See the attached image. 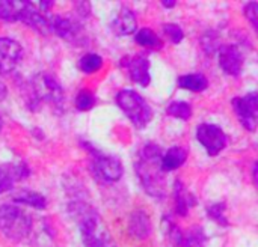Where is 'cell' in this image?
I'll return each mask as SVG.
<instances>
[{"instance_id":"cell-1","label":"cell","mask_w":258,"mask_h":247,"mask_svg":"<svg viewBox=\"0 0 258 247\" xmlns=\"http://www.w3.org/2000/svg\"><path fill=\"white\" fill-rule=\"evenodd\" d=\"M162 155L159 145L145 143L136 161V174L145 192L154 198H165L166 195V172L162 169Z\"/></svg>"},{"instance_id":"cell-2","label":"cell","mask_w":258,"mask_h":247,"mask_svg":"<svg viewBox=\"0 0 258 247\" xmlns=\"http://www.w3.org/2000/svg\"><path fill=\"white\" fill-rule=\"evenodd\" d=\"M116 103L119 109L127 115L136 128H144L153 119V110L148 103L135 91L125 89L116 95Z\"/></svg>"},{"instance_id":"cell-3","label":"cell","mask_w":258,"mask_h":247,"mask_svg":"<svg viewBox=\"0 0 258 247\" xmlns=\"http://www.w3.org/2000/svg\"><path fill=\"white\" fill-rule=\"evenodd\" d=\"M32 220L30 217L14 205L0 207V231L14 241H21L30 232Z\"/></svg>"},{"instance_id":"cell-4","label":"cell","mask_w":258,"mask_h":247,"mask_svg":"<svg viewBox=\"0 0 258 247\" xmlns=\"http://www.w3.org/2000/svg\"><path fill=\"white\" fill-rule=\"evenodd\" d=\"M32 89H33L36 100L48 104L57 113L62 112L65 95H63V89L60 83L56 80L54 75L48 72H38L32 78Z\"/></svg>"},{"instance_id":"cell-5","label":"cell","mask_w":258,"mask_h":247,"mask_svg":"<svg viewBox=\"0 0 258 247\" xmlns=\"http://www.w3.org/2000/svg\"><path fill=\"white\" fill-rule=\"evenodd\" d=\"M233 110L237 115L240 124L249 130L254 131L257 128L258 119V95L257 92H251L246 97H236L231 101Z\"/></svg>"},{"instance_id":"cell-6","label":"cell","mask_w":258,"mask_h":247,"mask_svg":"<svg viewBox=\"0 0 258 247\" xmlns=\"http://www.w3.org/2000/svg\"><path fill=\"white\" fill-rule=\"evenodd\" d=\"M53 5V2H24L21 14H20V21H23L24 24L36 29L41 33H47L48 30V20L45 12L48 11V8Z\"/></svg>"},{"instance_id":"cell-7","label":"cell","mask_w":258,"mask_h":247,"mask_svg":"<svg viewBox=\"0 0 258 247\" xmlns=\"http://www.w3.org/2000/svg\"><path fill=\"white\" fill-rule=\"evenodd\" d=\"M197 139L206 148L209 155H218L227 146V136L224 130L215 124H201L197 128Z\"/></svg>"},{"instance_id":"cell-8","label":"cell","mask_w":258,"mask_h":247,"mask_svg":"<svg viewBox=\"0 0 258 247\" xmlns=\"http://www.w3.org/2000/svg\"><path fill=\"white\" fill-rule=\"evenodd\" d=\"M168 223V237L177 247H204L206 234L201 226H192L187 231H181L175 223Z\"/></svg>"},{"instance_id":"cell-9","label":"cell","mask_w":258,"mask_h":247,"mask_svg":"<svg viewBox=\"0 0 258 247\" xmlns=\"http://www.w3.org/2000/svg\"><path fill=\"white\" fill-rule=\"evenodd\" d=\"M48 30L60 36L62 39L68 42H77L83 36L82 26L79 24L77 20L71 17H63V15H53L48 20Z\"/></svg>"},{"instance_id":"cell-10","label":"cell","mask_w":258,"mask_h":247,"mask_svg":"<svg viewBox=\"0 0 258 247\" xmlns=\"http://www.w3.org/2000/svg\"><path fill=\"white\" fill-rule=\"evenodd\" d=\"M95 174L109 183H115L122 177V164L116 157L104 155L94 151V161H92Z\"/></svg>"},{"instance_id":"cell-11","label":"cell","mask_w":258,"mask_h":247,"mask_svg":"<svg viewBox=\"0 0 258 247\" xmlns=\"http://www.w3.org/2000/svg\"><path fill=\"white\" fill-rule=\"evenodd\" d=\"M23 56L21 45L11 38H0V74L12 72Z\"/></svg>"},{"instance_id":"cell-12","label":"cell","mask_w":258,"mask_h":247,"mask_svg":"<svg viewBox=\"0 0 258 247\" xmlns=\"http://www.w3.org/2000/svg\"><path fill=\"white\" fill-rule=\"evenodd\" d=\"M218 54H219V66L227 74L233 77L240 75L243 69V54L237 45H233V44L221 45L218 50Z\"/></svg>"},{"instance_id":"cell-13","label":"cell","mask_w":258,"mask_h":247,"mask_svg":"<svg viewBox=\"0 0 258 247\" xmlns=\"http://www.w3.org/2000/svg\"><path fill=\"white\" fill-rule=\"evenodd\" d=\"M127 63H124L128 69L130 78L141 85V86H148L151 81V75H150V60L144 56V54H138L133 57H127L125 59Z\"/></svg>"},{"instance_id":"cell-14","label":"cell","mask_w":258,"mask_h":247,"mask_svg":"<svg viewBox=\"0 0 258 247\" xmlns=\"http://www.w3.org/2000/svg\"><path fill=\"white\" fill-rule=\"evenodd\" d=\"M30 174V171L26 168V164H0V193H5L14 187V183L18 180L26 178Z\"/></svg>"},{"instance_id":"cell-15","label":"cell","mask_w":258,"mask_h":247,"mask_svg":"<svg viewBox=\"0 0 258 247\" xmlns=\"http://www.w3.org/2000/svg\"><path fill=\"white\" fill-rule=\"evenodd\" d=\"M138 29V20L135 12L128 8H121L112 21V32L118 36H125L135 33Z\"/></svg>"},{"instance_id":"cell-16","label":"cell","mask_w":258,"mask_h":247,"mask_svg":"<svg viewBox=\"0 0 258 247\" xmlns=\"http://www.w3.org/2000/svg\"><path fill=\"white\" fill-rule=\"evenodd\" d=\"M128 232H130V235H133L138 240H145L147 237H150L151 235L150 217L141 210L135 211L128 222Z\"/></svg>"},{"instance_id":"cell-17","label":"cell","mask_w":258,"mask_h":247,"mask_svg":"<svg viewBox=\"0 0 258 247\" xmlns=\"http://www.w3.org/2000/svg\"><path fill=\"white\" fill-rule=\"evenodd\" d=\"M187 158V149L183 146H172L162 155V169L168 174L184 164Z\"/></svg>"},{"instance_id":"cell-18","label":"cell","mask_w":258,"mask_h":247,"mask_svg":"<svg viewBox=\"0 0 258 247\" xmlns=\"http://www.w3.org/2000/svg\"><path fill=\"white\" fill-rule=\"evenodd\" d=\"M174 195H175V211H177V214L178 216H187L189 208L195 205V198L186 190V187L181 184V181L175 183Z\"/></svg>"},{"instance_id":"cell-19","label":"cell","mask_w":258,"mask_h":247,"mask_svg":"<svg viewBox=\"0 0 258 247\" xmlns=\"http://www.w3.org/2000/svg\"><path fill=\"white\" fill-rule=\"evenodd\" d=\"M178 86L183 88V89H187V91H192V92H203L207 89L209 86V81L206 78L204 74H184L178 78Z\"/></svg>"},{"instance_id":"cell-20","label":"cell","mask_w":258,"mask_h":247,"mask_svg":"<svg viewBox=\"0 0 258 247\" xmlns=\"http://www.w3.org/2000/svg\"><path fill=\"white\" fill-rule=\"evenodd\" d=\"M14 201L18 204H24L29 207H33L36 210H44L47 207V201L41 193L30 192V190H21L14 196Z\"/></svg>"},{"instance_id":"cell-21","label":"cell","mask_w":258,"mask_h":247,"mask_svg":"<svg viewBox=\"0 0 258 247\" xmlns=\"http://www.w3.org/2000/svg\"><path fill=\"white\" fill-rule=\"evenodd\" d=\"M136 44L145 47V48H153V50H159L162 48V41L160 38L148 27H144L141 29L138 33H136V38H135Z\"/></svg>"},{"instance_id":"cell-22","label":"cell","mask_w":258,"mask_h":247,"mask_svg":"<svg viewBox=\"0 0 258 247\" xmlns=\"http://www.w3.org/2000/svg\"><path fill=\"white\" fill-rule=\"evenodd\" d=\"M24 2H0V20L5 21H17L20 20V14Z\"/></svg>"},{"instance_id":"cell-23","label":"cell","mask_w":258,"mask_h":247,"mask_svg":"<svg viewBox=\"0 0 258 247\" xmlns=\"http://www.w3.org/2000/svg\"><path fill=\"white\" fill-rule=\"evenodd\" d=\"M101 66H103V59H101V56H98L95 53H88L79 60V68L85 74H92V72L98 71Z\"/></svg>"},{"instance_id":"cell-24","label":"cell","mask_w":258,"mask_h":247,"mask_svg":"<svg viewBox=\"0 0 258 247\" xmlns=\"http://www.w3.org/2000/svg\"><path fill=\"white\" fill-rule=\"evenodd\" d=\"M166 113L169 116H174V118H180L183 121H187L192 116V107H190V104H187L184 101H174V103H171L168 106Z\"/></svg>"},{"instance_id":"cell-25","label":"cell","mask_w":258,"mask_h":247,"mask_svg":"<svg viewBox=\"0 0 258 247\" xmlns=\"http://www.w3.org/2000/svg\"><path fill=\"white\" fill-rule=\"evenodd\" d=\"M207 214H209L210 219H213L216 223L224 225V226L228 225V219H227V216H225V204L219 202V204H215V205L209 207V208H207Z\"/></svg>"},{"instance_id":"cell-26","label":"cell","mask_w":258,"mask_h":247,"mask_svg":"<svg viewBox=\"0 0 258 247\" xmlns=\"http://www.w3.org/2000/svg\"><path fill=\"white\" fill-rule=\"evenodd\" d=\"M94 104H95V97L89 91H82L76 97V107L80 112H86V110L92 109Z\"/></svg>"},{"instance_id":"cell-27","label":"cell","mask_w":258,"mask_h":247,"mask_svg":"<svg viewBox=\"0 0 258 247\" xmlns=\"http://www.w3.org/2000/svg\"><path fill=\"white\" fill-rule=\"evenodd\" d=\"M163 32L168 36V39L174 44H180L181 39L184 38V33L181 30V27L178 24H165L163 26Z\"/></svg>"},{"instance_id":"cell-28","label":"cell","mask_w":258,"mask_h":247,"mask_svg":"<svg viewBox=\"0 0 258 247\" xmlns=\"http://www.w3.org/2000/svg\"><path fill=\"white\" fill-rule=\"evenodd\" d=\"M258 9H257V3L255 2H251L246 8H245V15H246V18L252 23V26H254V29H257L258 27Z\"/></svg>"},{"instance_id":"cell-29","label":"cell","mask_w":258,"mask_h":247,"mask_svg":"<svg viewBox=\"0 0 258 247\" xmlns=\"http://www.w3.org/2000/svg\"><path fill=\"white\" fill-rule=\"evenodd\" d=\"M162 5H163L165 8H174V6H175V2H172V0H163Z\"/></svg>"},{"instance_id":"cell-30","label":"cell","mask_w":258,"mask_h":247,"mask_svg":"<svg viewBox=\"0 0 258 247\" xmlns=\"http://www.w3.org/2000/svg\"><path fill=\"white\" fill-rule=\"evenodd\" d=\"M252 175H254V183L257 186V164H254V169H252Z\"/></svg>"},{"instance_id":"cell-31","label":"cell","mask_w":258,"mask_h":247,"mask_svg":"<svg viewBox=\"0 0 258 247\" xmlns=\"http://www.w3.org/2000/svg\"><path fill=\"white\" fill-rule=\"evenodd\" d=\"M0 128H2V118H0Z\"/></svg>"}]
</instances>
